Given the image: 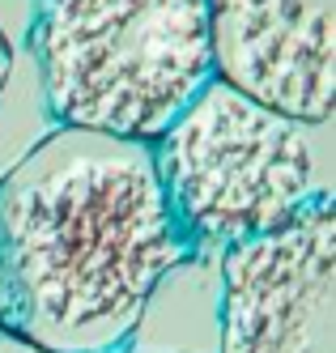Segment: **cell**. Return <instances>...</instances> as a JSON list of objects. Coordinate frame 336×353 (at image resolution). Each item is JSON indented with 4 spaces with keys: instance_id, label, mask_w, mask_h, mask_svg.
Listing matches in <instances>:
<instances>
[{
    "instance_id": "3957f363",
    "label": "cell",
    "mask_w": 336,
    "mask_h": 353,
    "mask_svg": "<svg viewBox=\"0 0 336 353\" xmlns=\"http://www.w3.org/2000/svg\"><path fill=\"white\" fill-rule=\"evenodd\" d=\"M149 154L170 217L196 251L268 234L319 196L306 123L221 77L149 141Z\"/></svg>"
},
{
    "instance_id": "7a4b0ae2",
    "label": "cell",
    "mask_w": 336,
    "mask_h": 353,
    "mask_svg": "<svg viewBox=\"0 0 336 353\" xmlns=\"http://www.w3.org/2000/svg\"><path fill=\"white\" fill-rule=\"evenodd\" d=\"M30 43L60 128L149 145L213 81L204 0H39Z\"/></svg>"
},
{
    "instance_id": "5b68a950",
    "label": "cell",
    "mask_w": 336,
    "mask_h": 353,
    "mask_svg": "<svg viewBox=\"0 0 336 353\" xmlns=\"http://www.w3.org/2000/svg\"><path fill=\"white\" fill-rule=\"evenodd\" d=\"M213 77L298 123L336 94V0H204Z\"/></svg>"
},
{
    "instance_id": "6da1fadb",
    "label": "cell",
    "mask_w": 336,
    "mask_h": 353,
    "mask_svg": "<svg viewBox=\"0 0 336 353\" xmlns=\"http://www.w3.org/2000/svg\"><path fill=\"white\" fill-rule=\"evenodd\" d=\"M196 247L145 141L56 128L0 179V332L47 353H119Z\"/></svg>"
},
{
    "instance_id": "52a82bcc",
    "label": "cell",
    "mask_w": 336,
    "mask_h": 353,
    "mask_svg": "<svg viewBox=\"0 0 336 353\" xmlns=\"http://www.w3.org/2000/svg\"><path fill=\"white\" fill-rule=\"evenodd\" d=\"M0 353H47V349H34L30 341H17L9 332H0Z\"/></svg>"
},
{
    "instance_id": "277c9868",
    "label": "cell",
    "mask_w": 336,
    "mask_h": 353,
    "mask_svg": "<svg viewBox=\"0 0 336 353\" xmlns=\"http://www.w3.org/2000/svg\"><path fill=\"white\" fill-rule=\"evenodd\" d=\"M217 353H336V209L328 192L286 225L221 251Z\"/></svg>"
},
{
    "instance_id": "8992f818",
    "label": "cell",
    "mask_w": 336,
    "mask_h": 353,
    "mask_svg": "<svg viewBox=\"0 0 336 353\" xmlns=\"http://www.w3.org/2000/svg\"><path fill=\"white\" fill-rule=\"evenodd\" d=\"M9 77H13V47H9V39H5V30H0V94H5V85H9Z\"/></svg>"
}]
</instances>
